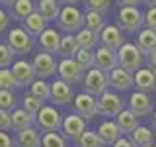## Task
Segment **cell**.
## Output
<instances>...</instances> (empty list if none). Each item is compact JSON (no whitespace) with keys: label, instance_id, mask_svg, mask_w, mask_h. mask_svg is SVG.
<instances>
[{"label":"cell","instance_id":"47","mask_svg":"<svg viewBox=\"0 0 156 147\" xmlns=\"http://www.w3.org/2000/svg\"><path fill=\"white\" fill-rule=\"evenodd\" d=\"M148 69L156 73V53H152V55L148 57Z\"/></svg>","mask_w":156,"mask_h":147},{"label":"cell","instance_id":"12","mask_svg":"<svg viewBox=\"0 0 156 147\" xmlns=\"http://www.w3.org/2000/svg\"><path fill=\"white\" fill-rule=\"evenodd\" d=\"M74 94H72V86L65 82L62 78H57V81L51 82V102L57 106H62V104H68V102L74 100Z\"/></svg>","mask_w":156,"mask_h":147},{"label":"cell","instance_id":"8","mask_svg":"<svg viewBox=\"0 0 156 147\" xmlns=\"http://www.w3.org/2000/svg\"><path fill=\"white\" fill-rule=\"evenodd\" d=\"M33 69H35L37 77L41 78V81H45V78L53 77L58 71V63L55 61V57H53L51 53L41 51L33 57Z\"/></svg>","mask_w":156,"mask_h":147},{"label":"cell","instance_id":"18","mask_svg":"<svg viewBox=\"0 0 156 147\" xmlns=\"http://www.w3.org/2000/svg\"><path fill=\"white\" fill-rule=\"evenodd\" d=\"M135 86L139 88V92H148L156 90V73L150 71L148 67H143L139 73H135Z\"/></svg>","mask_w":156,"mask_h":147},{"label":"cell","instance_id":"4","mask_svg":"<svg viewBox=\"0 0 156 147\" xmlns=\"http://www.w3.org/2000/svg\"><path fill=\"white\" fill-rule=\"evenodd\" d=\"M117 24L123 32H140V28L144 26V16L139 8L133 6H123L119 8V14H117Z\"/></svg>","mask_w":156,"mask_h":147},{"label":"cell","instance_id":"6","mask_svg":"<svg viewBox=\"0 0 156 147\" xmlns=\"http://www.w3.org/2000/svg\"><path fill=\"white\" fill-rule=\"evenodd\" d=\"M6 43L10 47L16 51V55H27V53H31L33 49V37L29 36L23 28H14L8 32V37H6Z\"/></svg>","mask_w":156,"mask_h":147},{"label":"cell","instance_id":"29","mask_svg":"<svg viewBox=\"0 0 156 147\" xmlns=\"http://www.w3.org/2000/svg\"><path fill=\"white\" fill-rule=\"evenodd\" d=\"M131 141L136 147H154V134H152V130L140 126L139 130H135L131 134Z\"/></svg>","mask_w":156,"mask_h":147},{"label":"cell","instance_id":"25","mask_svg":"<svg viewBox=\"0 0 156 147\" xmlns=\"http://www.w3.org/2000/svg\"><path fill=\"white\" fill-rule=\"evenodd\" d=\"M8 4L14 10V16L22 22H26L31 14L37 12V4H33L31 0H16V2H8Z\"/></svg>","mask_w":156,"mask_h":147},{"label":"cell","instance_id":"48","mask_svg":"<svg viewBox=\"0 0 156 147\" xmlns=\"http://www.w3.org/2000/svg\"><path fill=\"white\" fill-rule=\"evenodd\" d=\"M152 126H154V130H156V110L152 112Z\"/></svg>","mask_w":156,"mask_h":147},{"label":"cell","instance_id":"36","mask_svg":"<svg viewBox=\"0 0 156 147\" xmlns=\"http://www.w3.org/2000/svg\"><path fill=\"white\" fill-rule=\"evenodd\" d=\"M78 147H105V143L100 139L98 131H86V134L78 139Z\"/></svg>","mask_w":156,"mask_h":147},{"label":"cell","instance_id":"19","mask_svg":"<svg viewBox=\"0 0 156 147\" xmlns=\"http://www.w3.org/2000/svg\"><path fill=\"white\" fill-rule=\"evenodd\" d=\"M98 135H100V139L104 141L105 145H111L113 147L117 141L123 137V131L119 130V126L115 124V122H104V124H100V127H98Z\"/></svg>","mask_w":156,"mask_h":147},{"label":"cell","instance_id":"44","mask_svg":"<svg viewBox=\"0 0 156 147\" xmlns=\"http://www.w3.org/2000/svg\"><path fill=\"white\" fill-rule=\"evenodd\" d=\"M113 147H136V145L133 143V141H131V137H121V139L117 141Z\"/></svg>","mask_w":156,"mask_h":147},{"label":"cell","instance_id":"14","mask_svg":"<svg viewBox=\"0 0 156 147\" xmlns=\"http://www.w3.org/2000/svg\"><path fill=\"white\" fill-rule=\"evenodd\" d=\"M74 110L78 116L82 118H94L98 114V98L86 94V92H80V94H76L74 98Z\"/></svg>","mask_w":156,"mask_h":147},{"label":"cell","instance_id":"23","mask_svg":"<svg viewBox=\"0 0 156 147\" xmlns=\"http://www.w3.org/2000/svg\"><path fill=\"white\" fill-rule=\"evenodd\" d=\"M115 124L119 126V130L123 131V134H129V135L133 134L135 130H139V127H140V126H139V116H135L133 112L129 110V108H127V110H123L119 116L115 118Z\"/></svg>","mask_w":156,"mask_h":147},{"label":"cell","instance_id":"43","mask_svg":"<svg viewBox=\"0 0 156 147\" xmlns=\"http://www.w3.org/2000/svg\"><path fill=\"white\" fill-rule=\"evenodd\" d=\"M0 147H16V141L10 137V134L2 131V134H0Z\"/></svg>","mask_w":156,"mask_h":147},{"label":"cell","instance_id":"30","mask_svg":"<svg viewBox=\"0 0 156 147\" xmlns=\"http://www.w3.org/2000/svg\"><path fill=\"white\" fill-rule=\"evenodd\" d=\"M84 16H86V28L90 29V32L98 33V36H101V32L105 29V18H104V14L94 12V10H88Z\"/></svg>","mask_w":156,"mask_h":147},{"label":"cell","instance_id":"45","mask_svg":"<svg viewBox=\"0 0 156 147\" xmlns=\"http://www.w3.org/2000/svg\"><path fill=\"white\" fill-rule=\"evenodd\" d=\"M8 24H10V20H8V14L2 10V12H0V29L4 32V29L8 28Z\"/></svg>","mask_w":156,"mask_h":147},{"label":"cell","instance_id":"7","mask_svg":"<svg viewBox=\"0 0 156 147\" xmlns=\"http://www.w3.org/2000/svg\"><path fill=\"white\" fill-rule=\"evenodd\" d=\"M123 100L121 96L113 94V92H105L104 96L98 100V114L105 116V118H117L123 112Z\"/></svg>","mask_w":156,"mask_h":147},{"label":"cell","instance_id":"31","mask_svg":"<svg viewBox=\"0 0 156 147\" xmlns=\"http://www.w3.org/2000/svg\"><path fill=\"white\" fill-rule=\"evenodd\" d=\"M76 39H78V45H80V49H88V51H94L98 41H100V36L94 32H90L88 28H84L82 32L76 33Z\"/></svg>","mask_w":156,"mask_h":147},{"label":"cell","instance_id":"24","mask_svg":"<svg viewBox=\"0 0 156 147\" xmlns=\"http://www.w3.org/2000/svg\"><path fill=\"white\" fill-rule=\"evenodd\" d=\"M23 29H26L31 37H39L47 29V20L43 18L39 12H35V14H31V16L23 22Z\"/></svg>","mask_w":156,"mask_h":147},{"label":"cell","instance_id":"20","mask_svg":"<svg viewBox=\"0 0 156 147\" xmlns=\"http://www.w3.org/2000/svg\"><path fill=\"white\" fill-rule=\"evenodd\" d=\"M109 86L117 88V90H127V88L135 86V75L121 67H117L115 71L109 73Z\"/></svg>","mask_w":156,"mask_h":147},{"label":"cell","instance_id":"11","mask_svg":"<svg viewBox=\"0 0 156 147\" xmlns=\"http://www.w3.org/2000/svg\"><path fill=\"white\" fill-rule=\"evenodd\" d=\"M100 41L104 43V47H109V49H113V51H119L127 43L125 36H123V29L119 26H113V24H107L105 26V29L100 36Z\"/></svg>","mask_w":156,"mask_h":147},{"label":"cell","instance_id":"33","mask_svg":"<svg viewBox=\"0 0 156 147\" xmlns=\"http://www.w3.org/2000/svg\"><path fill=\"white\" fill-rule=\"evenodd\" d=\"M76 63L82 67V71H92V69H96V53L94 51H88V49H80V51L76 53Z\"/></svg>","mask_w":156,"mask_h":147},{"label":"cell","instance_id":"39","mask_svg":"<svg viewBox=\"0 0 156 147\" xmlns=\"http://www.w3.org/2000/svg\"><path fill=\"white\" fill-rule=\"evenodd\" d=\"M0 108H2L4 112H10V114H12L14 110H18V108H16V96H14V92L0 90Z\"/></svg>","mask_w":156,"mask_h":147},{"label":"cell","instance_id":"2","mask_svg":"<svg viewBox=\"0 0 156 147\" xmlns=\"http://www.w3.org/2000/svg\"><path fill=\"white\" fill-rule=\"evenodd\" d=\"M117 57H119V67L125 69L129 73H139L143 69V61L144 55L139 49L136 43H125L123 47L117 51Z\"/></svg>","mask_w":156,"mask_h":147},{"label":"cell","instance_id":"21","mask_svg":"<svg viewBox=\"0 0 156 147\" xmlns=\"http://www.w3.org/2000/svg\"><path fill=\"white\" fill-rule=\"evenodd\" d=\"M33 122H35V118L29 112H26L23 108H18V110L12 112V130L16 131V135L29 130V127H33Z\"/></svg>","mask_w":156,"mask_h":147},{"label":"cell","instance_id":"22","mask_svg":"<svg viewBox=\"0 0 156 147\" xmlns=\"http://www.w3.org/2000/svg\"><path fill=\"white\" fill-rule=\"evenodd\" d=\"M136 45H139V49L143 51V55H152V53H156V32H152V29L144 28L139 32V37H136Z\"/></svg>","mask_w":156,"mask_h":147},{"label":"cell","instance_id":"27","mask_svg":"<svg viewBox=\"0 0 156 147\" xmlns=\"http://www.w3.org/2000/svg\"><path fill=\"white\" fill-rule=\"evenodd\" d=\"M80 51V45H78V39L76 36H62L61 39V47H58V55L62 59H74L76 53Z\"/></svg>","mask_w":156,"mask_h":147},{"label":"cell","instance_id":"10","mask_svg":"<svg viewBox=\"0 0 156 147\" xmlns=\"http://www.w3.org/2000/svg\"><path fill=\"white\" fill-rule=\"evenodd\" d=\"M86 131H88L86 130V122H84L82 116H78V114L65 116V122H62V135H65V137L78 141Z\"/></svg>","mask_w":156,"mask_h":147},{"label":"cell","instance_id":"41","mask_svg":"<svg viewBox=\"0 0 156 147\" xmlns=\"http://www.w3.org/2000/svg\"><path fill=\"white\" fill-rule=\"evenodd\" d=\"M144 26L148 29L156 32V8H148L144 14Z\"/></svg>","mask_w":156,"mask_h":147},{"label":"cell","instance_id":"5","mask_svg":"<svg viewBox=\"0 0 156 147\" xmlns=\"http://www.w3.org/2000/svg\"><path fill=\"white\" fill-rule=\"evenodd\" d=\"M35 120H37V126L41 131H45V134H57L62 127L65 116H61V112L53 106H43V110L39 112V116Z\"/></svg>","mask_w":156,"mask_h":147},{"label":"cell","instance_id":"46","mask_svg":"<svg viewBox=\"0 0 156 147\" xmlns=\"http://www.w3.org/2000/svg\"><path fill=\"white\" fill-rule=\"evenodd\" d=\"M139 4L140 2H136V0H121L119 2V6L123 8V6H133V8H139Z\"/></svg>","mask_w":156,"mask_h":147},{"label":"cell","instance_id":"40","mask_svg":"<svg viewBox=\"0 0 156 147\" xmlns=\"http://www.w3.org/2000/svg\"><path fill=\"white\" fill-rule=\"evenodd\" d=\"M86 6H88V10H94V12L104 14L105 10L111 6V2H109V0H88Z\"/></svg>","mask_w":156,"mask_h":147},{"label":"cell","instance_id":"34","mask_svg":"<svg viewBox=\"0 0 156 147\" xmlns=\"http://www.w3.org/2000/svg\"><path fill=\"white\" fill-rule=\"evenodd\" d=\"M0 85H2V90H10V92H14L16 88H22L18 78L14 77L12 69H2L0 71Z\"/></svg>","mask_w":156,"mask_h":147},{"label":"cell","instance_id":"37","mask_svg":"<svg viewBox=\"0 0 156 147\" xmlns=\"http://www.w3.org/2000/svg\"><path fill=\"white\" fill-rule=\"evenodd\" d=\"M41 147H66V139L61 134H43Z\"/></svg>","mask_w":156,"mask_h":147},{"label":"cell","instance_id":"3","mask_svg":"<svg viewBox=\"0 0 156 147\" xmlns=\"http://www.w3.org/2000/svg\"><path fill=\"white\" fill-rule=\"evenodd\" d=\"M107 86H109V75H105L101 69H92V71H88L86 73V77H84V92L86 94H90V96H104L105 92H107Z\"/></svg>","mask_w":156,"mask_h":147},{"label":"cell","instance_id":"9","mask_svg":"<svg viewBox=\"0 0 156 147\" xmlns=\"http://www.w3.org/2000/svg\"><path fill=\"white\" fill-rule=\"evenodd\" d=\"M58 75L68 85H78L82 82V67L76 63V59H61L58 61Z\"/></svg>","mask_w":156,"mask_h":147},{"label":"cell","instance_id":"28","mask_svg":"<svg viewBox=\"0 0 156 147\" xmlns=\"http://www.w3.org/2000/svg\"><path fill=\"white\" fill-rule=\"evenodd\" d=\"M41 137L43 135H39L35 127H29V130L16 135V145L18 147H41Z\"/></svg>","mask_w":156,"mask_h":147},{"label":"cell","instance_id":"38","mask_svg":"<svg viewBox=\"0 0 156 147\" xmlns=\"http://www.w3.org/2000/svg\"><path fill=\"white\" fill-rule=\"evenodd\" d=\"M14 55H16V51H14L12 47L8 45V43H2L0 45V67L2 69H8L10 65H14ZM12 69V67H10Z\"/></svg>","mask_w":156,"mask_h":147},{"label":"cell","instance_id":"16","mask_svg":"<svg viewBox=\"0 0 156 147\" xmlns=\"http://www.w3.org/2000/svg\"><path fill=\"white\" fill-rule=\"evenodd\" d=\"M61 39L62 36L57 32V29H53V28H47L45 32L39 36V47L43 49L45 53H51V55H58V47H61Z\"/></svg>","mask_w":156,"mask_h":147},{"label":"cell","instance_id":"13","mask_svg":"<svg viewBox=\"0 0 156 147\" xmlns=\"http://www.w3.org/2000/svg\"><path fill=\"white\" fill-rule=\"evenodd\" d=\"M12 73L18 78L20 86H29V88H31V85L35 82V77H37L35 69H33V63H27L23 59H20V61H16L12 65Z\"/></svg>","mask_w":156,"mask_h":147},{"label":"cell","instance_id":"15","mask_svg":"<svg viewBox=\"0 0 156 147\" xmlns=\"http://www.w3.org/2000/svg\"><path fill=\"white\" fill-rule=\"evenodd\" d=\"M96 67L101 69V71H115L117 67H119V57H117V51L109 47H104L101 45L100 49L96 51Z\"/></svg>","mask_w":156,"mask_h":147},{"label":"cell","instance_id":"32","mask_svg":"<svg viewBox=\"0 0 156 147\" xmlns=\"http://www.w3.org/2000/svg\"><path fill=\"white\" fill-rule=\"evenodd\" d=\"M29 92H31L41 104L47 102V100H51V85H47V82L41 81V78H37V81L33 82L31 88H29Z\"/></svg>","mask_w":156,"mask_h":147},{"label":"cell","instance_id":"35","mask_svg":"<svg viewBox=\"0 0 156 147\" xmlns=\"http://www.w3.org/2000/svg\"><path fill=\"white\" fill-rule=\"evenodd\" d=\"M22 108H23L26 112H29V114H31L33 118H37V116H39V112L43 110V104L31 94V92H27V94L23 96V106H22Z\"/></svg>","mask_w":156,"mask_h":147},{"label":"cell","instance_id":"26","mask_svg":"<svg viewBox=\"0 0 156 147\" xmlns=\"http://www.w3.org/2000/svg\"><path fill=\"white\" fill-rule=\"evenodd\" d=\"M61 4L55 2V0H39L37 2V12L41 14L47 22H53V20H58L61 16Z\"/></svg>","mask_w":156,"mask_h":147},{"label":"cell","instance_id":"17","mask_svg":"<svg viewBox=\"0 0 156 147\" xmlns=\"http://www.w3.org/2000/svg\"><path fill=\"white\" fill-rule=\"evenodd\" d=\"M129 110L133 112L135 116H139V118L148 116L150 112H152V102H150L148 94H144V92H135V94H131Z\"/></svg>","mask_w":156,"mask_h":147},{"label":"cell","instance_id":"1","mask_svg":"<svg viewBox=\"0 0 156 147\" xmlns=\"http://www.w3.org/2000/svg\"><path fill=\"white\" fill-rule=\"evenodd\" d=\"M58 28L62 29V32L66 33H78V32H82V29L86 28V16L80 12L76 6H72V4H66L65 8L61 10V16H58Z\"/></svg>","mask_w":156,"mask_h":147},{"label":"cell","instance_id":"42","mask_svg":"<svg viewBox=\"0 0 156 147\" xmlns=\"http://www.w3.org/2000/svg\"><path fill=\"white\" fill-rule=\"evenodd\" d=\"M0 127H2V131L12 130V114L10 112L0 110Z\"/></svg>","mask_w":156,"mask_h":147}]
</instances>
